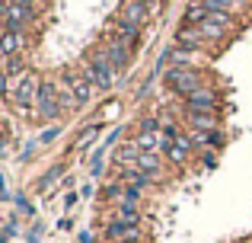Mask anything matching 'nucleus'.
<instances>
[{
	"label": "nucleus",
	"mask_w": 252,
	"mask_h": 243,
	"mask_svg": "<svg viewBox=\"0 0 252 243\" xmlns=\"http://www.w3.org/2000/svg\"><path fill=\"white\" fill-rule=\"evenodd\" d=\"M83 77L99 90V93H109V90L115 87L118 70L112 68V61H109V55H105V48H93L90 55H86V61H83Z\"/></svg>",
	"instance_id": "obj_1"
},
{
	"label": "nucleus",
	"mask_w": 252,
	"mask_h": 243,
	"mask_svg": "<svg viewBox=\"0 0 252 243\" xmlns=\"http://www.w3.org/2000/svg\"><path fill=\"white\" fill-rule=\"evenodd\" d=\"M35 119L38 122H58V119H64V109H61V83H58V77L42 74L38 96H35Z\"/></svg>",
	"instance_id": "obj_2"
},
{
	"label": "nucleus",
	"mask_w": 252,
	"mask_h": 243,
	"mask_svg": "<svg viewBox=\"0 0 252 243\" xmlns=\"http://www.w3.org/2000/svg\"><path fill=\"white\" fill-rule=\"evenodd\" d=\"M163 87H166L172 96L185 100V96L195 93L198 87H204V70L201 68H179V64H172L166 74H163Z\"/></svg>",
	"instance_id": "obj_3"
},
{
	"label": "nucleus",
	"mask_w": 252,
	"mask_h": 243,
	"mask_svg": "<svg viewBox=\"0 0 252 243\" xmlns=\"http://www.w3.org/2000/svg\"><path fill=\"white\" fill-rule=\"evenodd\" d=\"M35 19H38L35 6H19L10 0L0 3V32H26Z\"/></svg>",
	"instance_id": "obj_4"
},
{
	"label": "nucleus",
	"mask_w": 252,
	"mask_h": 243,
	"mask_svg": "<svg viewBox=\"0 0 252 243\" xmlns=\"http://www.w3.org/2000/svg\"><path fill=\"white\" fill-rule=\"evenodd\" d=\"M182 112H220V90L204 83L182 100Z\"/></svg>",
	"instance_id": "obj_5"
},
{
	"label": "nucleus",
	"mask_w": 252,
	"mask_h": 243,
	"mask_svg": "<svg viewBox=\"0 0 252 243\" xmlns=\"http://www.w3.org/2000/svg\"><path fill=\"white\" fill-rule=\"evenodd\" d=\"M195 154H198V147L191 144V135H189V131H182V135H179L176 141H172V147H169L163 157H166V163H169V167L182 170V167H185V163H189Z\"/></svg>",
	"instance_id": "obj_6"
},
{
	"label": "nucleus",
	"mask_w": 252,
	"mask_h": 243,
	"mask_svg": "<svg viewBox=\"0 0 252 243\" xmlns=\"http://www.w3.org/2000/svg\"><path fill=\"white\" fill-rule=\"evenodd\" d=\"M38 83H42V74H35V70H26L23 77H16V96H13V103H26V106H35Z\"/></svg>",
	"instance_id": "obj_7"
},
{
	"label": "nucleus",
	"mask_w": 252,
	"mask_h": 243,
	"mask_svg": "<svg viewBox=\"0 0 252 243\" xmlns=\"http://www.w3.org/2000/svg\"><path fill=\"white\" fill-rule=\"evenodd\" d=\"M102 48H105V55H109L112 68L118 70V77H125V70L131 68V45L122 42V38H109Z\"/></svg>",
	"instance_id": "obj_8"
},
{
	"label": "nucleus",
	"mask_w": 252,
	"mask_h": 243,
	"mask_svg": "<svg viewBox=\"0 0 252 243\" xmlns=\"http://www.w3.org/2000/svg\"><path fill=\"white\" fill-rule=\"evenodd\" d=\"M29 45H32V38L26 32H0V61L29 51Z\"/></svg>",
	"instance_id": "obj_9"
},
{
	"label": "nucleus",
	"mask_w": 252,
	"mask_h": 243,
	"mask_svg": "<svg viewBox=\"0 0 252 243\" xmlns=\"http://www.w3.org/2000/svg\"><path fill=\"white\" fill-rule=\"evenodd\" d=\"M176 45L179 48H185V51H208V38L201 35V29L198 26H179L176 29Z\"/></svg>",
	"instance_id": "obj_10"
},
{
	"label": "nucleus",
	"mask_w": 252,
	"mask_h": 243,
	"mask_svg": "<svg viewBox=\"0 0 252 243\" xmlns=\"http://www.w3.org/2000/svg\"><path fill=\"white\" fill-rule=\"evenodd\" d=\"M185 131H214L220 128V112H182Z\"/></svg>",
	"instance_id": "obj_11"
},
{
	"label": "nucleus",
	"mask_w": 252,
	"mask_h": 243,
	"mask_svg": "<svg viewBox=\"0 0 252 243\" xmlns=\"http://www.w3.org/2000/svg\"><path fill=\"white\" fill-rule=\"evenodd\" d=\"M137 157H141V147H137V141L131 138V141H125V144H118V147H115V154H112V167H115V170L134 167Z\"/></svg>",
	"instance_id": "obj_12"
},
{
	"label": "nucleus",
	"mask_w": 252,
	"mask_h": 243,
	"mask_svg": "<svg viewBox=\"0 0 252 243\" xmlns=\"http://www.w3.org/2000/svg\"><path fill=\"white\" fill-rule=\"evenodd\" d=\"M112 38H122V42H128L131 48H134L137 42H141V26H134V23H128V19H122V16H115L112 19Z\"/></svg>",
	"instance_id": "obj_13"
},
{
	"label": "nucleus",
	"mask_w": 252,
	"mask_h": 243,
	"mask_svg": "<svg viewBox=\"0 0 252 243\" xmlns=\"http://www.w3.org/2000/svg\"><path fill=\"white\" fill-rule=\"evenodd\" d=\"M118 16L144 29V26H147V19H150V13H147V6H144V0H125L122 10H118Z\"/></svg>",
	"instance_id": "obj_14"
},
{
	"label": "nucleus",
	"mask_w": 252,
	"mask_h": 243,
	"mask_svg": "<svg viewBox=\"0 0 252 243\" xmlns=\"http://www.w3.org/2000/svg\"><path fill=\"white\" fill-rule=\"evenodd\" d=\"M163 160H166V157L157 154V150H141V157H137L134 167H137V170H144L147 176H154V179H157V176L163 173Z\"/></svg>",
	"instance_id": "obj_15"
},
{
	"label": "nucleus",
	"mask_w": 252,
	"mask_h": 243,
	"mask_svg": "<svg viewBox=\"0 0 252 243\" xmlns=\"http://www.w3.org/2000/svg\"><path fill=\"white\" fill-rule=\"evenodd\" d=\"M99 131H102V119H96V122H90L86 128L77 135V141H74V150L77 154H86V150L96 144V138H99Z\"/></svg>",
	"instance_id": "obj_16"
},
{
	"label": "nucleus",
	"mask_w": 252,
	"mask_h": 243,
	"mask_svg": "<svg viewBox=\"0 0 252 243\" xmlns=\"http://www.w3.org/2000/svg\"><path fill=\"white\" fill-rule=\"evenodd\" d=\"M208 13H211V6L204 3V0H189V6H185V13H182V26L204 23V19H208Z\"/></svg>",
	"instance_id": "obj_17"
},
{
	"label": "nucleus",
	"mask_w": 252,
	"mask_h": 243,
	"mask_svg": "<svg viewBox=\"0 0 252 243\" xmlns=\"http://www.w3.org/2000/svg\"><path fill=\"white\" fill-rule=\"evenodd\" d=\"M198 29H201V35L208 38V45H220L223 38L230 35V29H227V26L214 23V19H204V23H198Z\"/></svg>",
	"instance_id": "obj_18"
},
{
	"label": "nucleus",
	"mask_w": 252,
	"mask_h": 243,
	"mask_svg": "<svg viewBox=\"0 0 252 243\" xmlns=\"http://www.w3.org/2000/svg\"><path fill=\"white\" fill-rule=\"evenodd\" d=\"M112 218L125 221V224H131V227H141V211H137V205H128V202L115 205V214H112Z\"/></svg>",
	"instance_id": "obj_19"
},
{
	"label": "nucleus",
	"mask_w": 252,
	"mask_h": 243,
	"mask_svg": "<svg viewBox=\"0 0 252 243\" xmlns=\"http://www.w3.org/2000/svg\"><path fill=\"white\" fill-rule=\"evenodd\" d=\"M134 141H137V147H141V150H157V154H163V138L154 135V131H137Z\"/></svg>",
	"instance_id": "obj_20"
},
{
	"label": "nucleus",
	"mask_w": 252,
	"mask_h": 243,
	"mask_svg": "<svg viewBox=\"0 0 252 243\" xmlns=\"http://www.w3.org/2000/svg\"><path fill=\"white\" fill-rule=\"evenodd\" d=\"M0 70H3L6 77H23L29 68H26V58L16 55V58H6V61H0Z\"/></svg>",
	"instance_id": "obj_21"
},
{
	"label": "nucleus",
	"mask_w": 252,
	"mask_h": 243,
	"mask_svg": "<svg viewBox=\"0 0 252 243\" xmlns=\"http://www.w3.org/2000/svg\"><path fill=\"white\" fill-rule=\"evenodd\" d=\"M64 170H67V167H64V163H55V167H48V170H45V176H42V179H38V189H42V192H45V189H48V186H55V182H58V179H61V176H64Z\"/></svg>",
	"instance_id": "obj_22"
},
{
	"label": "nucleus",
	"mask_w": 252,
	"mask_h": 243,
	"mask_svg": "<svg viewBox=\"0 0 252 243\" xmlns=\"http://www.w3.org/2000/svg\"><path fill=\"white\" fill-rule=\"evenodd\" d=\"M204 3H208L211 10H223V13H233V16L243 13V6H246L243 0H204Z\"/></svg>",
	"instance_id": "obj_23"
},
{
	"label": "nucleus",
	"mask_w": 252,
	"mask_h": 243,
	"mask_svg": "<svg viewBox=\"0 0 252 243\" xmlns=\"http://www.w3.org/2000/svg\"><path fill=\"white\" fill-rule=\"evenodd\" d=\"M13 96H16V80H13V77H6L3 70H0V100L13 103Z\"/></svg>",
	"instance_id": "obj_24"
},
{
	"label": "nucleus",
	"mask_w": 252,
	"mask_h": 243,
	"mask_svg": "<svg viewBox=\"0 0 252 243\" xmlns=\"http://www.w3.org/2000/svg\"><path fill=\"white\" fill-rule=\"evenodd\" d=\"M137 131H154V135H160L163 131V115H144V119L137 122Z\"/></svg>",
	"instance_id": "obj_25"
},
{
	"label": "nucleus",
	"mask_w": 252,
	"mask_h": 243,
	"mask_svg": "<svg viewBox=\"0 0 252 243\" xmlns=\"http://www.w3.org/2000/svg\"><path fill=\"white\" fill-rule=\"evenodd\" d=\"M122 100H112L109 103V106H102V109H99V119H102V122H115L118 119V115H122Z\"/></svg>",
	"instance_id": "obj_26"
},
{
	"label": "nucleus",
	"mask_w": 252,
	"mask_h": 243,
	"mask_svg": "<svg viewBox=\"0 0 252 243\" xmlns=\"http://www.w3.org/2000/svg\"><path fill=\"white\" fill-rule=\"evenodd\" d=\"M122 135H125V125H112V131H109V135H105V138H102L99 144H102L105 150H112V147H115L118 141H122Z\"/></svg>",
	"instance_id": "obj_27"
},
{
	"label": "nucleus",
	"mask_w": 252,
	"mask_h": 243,
	"mask_svg": "<svg viewBox=\"0 0 252 243\" xmlns=\"http://www.w3.org/2000/svg\"><path fill=\"white\" fill-rule=\"evenodd\" d=\"M58 138H61V125L55 122V125H48V128H45L42 135H38V144H55Z\"/></svg>",
	"instance_id": "obj_28"
},
{
	"label": "nucleus",
	"mask_w": 252,
	"mask_h": 243,
	"mask_svg": "<svg viewBox=\"0 0 252 243\" xmlns=\"http://www.w3.org/2000/svg\"><path fill=\"white\" fill-rule=\"evenodd\" d=\"M223 141H227L223 128H214V131H208V147H211V150H220V147H223Z\"/></svg>",
	"instance_id": "obj_29"
},
{
	"label": "nucleus",
	"mask_w": 252,
	"mask_h": 243,
	"mask_svg": "<svg viewBox=\"0 0 252 243\" xmlns=\"http://www.w3.org/2000/svg\"><path fill=\"white\" fill-rule=\"evenodd\" d=\"M160 80V74H157V70H150L147 74V80L141 83V87H137V100H147V93H150V87H154V83Z\"/></svg>",
	"instance_id": "obj_30"
},
{
	"label": "nucleus",
	"mask_w": 252,
	"mask_h": 243,
	"mask_svg": "<svg viewBox=\"0 0 252 243\" xmlns=\"http://www.w3.org/2000/svg\"><path fill=\"white\" fill-rule=\"evenodd\" d=\"M13 202H16V208H19L23 214H29V218H35V205L29 202V195H23V192H19V195H16Z\"/></svg>",
	"instance_id": "obj_31"
},
{
	"label": "nucleus",
	"mask_w": 252,
	"mask_h": 243,
	"mask_svg": "<svg viewBox=\"0 0 252 243\" xmlns=\"http://www.w3.org/2000/svg\"><path fill=\"white\" fill-rule=\"evenodd\" d=\"M141 195H144V189H137V186H125V202H128V205H137V202H141Z\"/></svg>",
	"instance_id": "obj_32"
},
{
	"label": "nucleus",
	"mask_w": 252,
	"mask_h": 243,
	"mask_svg": "<svg viewBox=\"0 0 252 243\" xmlns=\"http://www.w3.org/2000/svg\"><path fill=\"white\" fill-rule=\"evenodd\" d=\"M35 147H38V138H32V141L26 144V150L19 154V163H29V160H32V154H35Z\"/></svg>",
	"instance_id": "obj_33"
},
{
	"label": "nucleus",
	"mask_w": 252,
	"mask_h": 243,
	"mask_svg": "<svg viewBox=\"0 0 252 243\" xmlns=\"http://www.w3.org/2000/svg\"><path fill=\"white\" fill-rule=\"evenodd\" d=\"M198 157H201V167H217V154L214 150H198Z\"/></svg>",
	"instance_id": "obj_34"
},
{
	"label": "nucleus",
	"mask_w": 252,
	"mask_h": 243,
	"mask_svg": "<svg viewBox=\"0 0 252 243\" xmlns=\"http://www.w3.org/2000/svg\"><path fill=\"white\" fill-rule=\"evenodd\" d=\"M163 3H166V0H144V6H147V13H150V16L163 13Z\"/></svg>",
	"instance_id": "obj_35"
},
{
	"label": "nucleus",
	"mask_w": 252,
	"mask_h": 243,
	"mask_svg": "<svg viewBox=\"0 0 252 243\" xmlns=\"http://www.w3.org/2000/svg\"><path fill=\"white\" fill-rule=\"evenodd\" d=\"M16 234H19V227H16V218H10V221L3 224V237H16Z\"/></svg>",
	"instance_id": "obj_36"
},
{
	"label": "nucleus",
	"mask_w": 252,
	"mask_h": 243,
	"mask_svg": "<svg viewBox=\"0 0 252 243\" xmlns=\"http://www.w3.org/2000/svg\"><path fill=\"white\" fill-rule=\"evenodd\" d=\"M26 240H29V243H38V240H42V224H32V231L26 234Z\"/></svg>",
	"instance_id": "obj_37"
},
{
	"label": "nucleus",
	"mask_w": 252,
	"mask_h": 243,
	"mask_svg": "<svg viewBox=\"0 0 252 243\" xmlns=\"http://www.w3.org/2000/svg\"><path fill=\"white\" fill-rule=\"evenodd\" d=\"M77 202H80V195H77V192H67V195H64V208H67V211L77 205Z\"/></svg>",
	"instance_id": "obj_38"
},
{
	"label": "nucleus",
	"mask_w": 252,
	"mask_h": 243,
	"mask_svg": "<svg viewBox=\"0 0 252 243\" xmlns=\"http://www.w3.org/2000/svg\"><path fill=\"white\" fill-rule=\"evenodd\" d=\"M80 199H93V186H90V182H83V186H80Z\"/></svg>",
	"instance_id": "obj_39"
},
{
	"label": "nucleus",
	"mask_w": 252,
	"mask_h": 243,
	"mask_svg": "<svg viewBox=\"0 0 252 243\" xmlns=\"http://www.w3.org/2000/svg\"><path fill=\"white\" fill-rule=\"evenodd\" d=\"M70 227H74V221H70V218H61V221H58V231H70Z\"/></svg>",
	"instance_id": "obj_40"
},
{
	"label": "nucleus",
	"mask_w": 252,
	"mask_h": 243,
	"mask_svg": "<svg viewBox=\"0 0 252 243\" xmlns=\"http://www.w3.org/2000/svg\"><path fill=\"white\" fill-rule=\"evenodd\" d=\"M77 243H93V234H90V231H83L80 237H77Z\"/></svg>",
	"instance_id": "obj_41"
},
{
	"label": "nucleus",
	"mask_w": 252,
	"mask_h": 243,
	"mask_svg": "<svg viewBox=\"0 0 252 243\" xmlns=\"http://www.w3.org/2000/svg\"><path fill=\"white\" fill-rule=\"evenodd\" d=\"M10 3H19V6H32L35 0H10Z\"/></svg>",
	"instance_id": "obj_42"
},
{
	"label": "nucleus",
	"mask_w": 252,
	"mask_h": 243,
	"mask_svg": "<svg viewBox=\"0 0 252 243\" xmlns=\"http://www.w3.org/2000/svg\"><path fill=\"white\" fill-rule=\"evenodd\" d=\"M243 3H246V6H252V0H243Z\"/></svg>",
	"instance_id": "obj_43"
},
{
	"label": "nucleus",
	"mask_w": 252,
	"mask_h": 243,
	"mask_svg": "<svg viewBox=\"0 0 252 243\" xmlns=\"http://www.w3.org/2000/svg\"><path fill=\"white\" fill-rule=\"evenodd\" d=\"M243 243H252V237H249V240H243Z\"/></svg>",
	"instance_id": "obj_44"
},
{
	"label": "nucleus",
	"mask_w": 252,
	"mask_h": 243,
	"mask_svg": "<svg viewBox=\"0 0 252 243\" xmlns=\"http://www.w3.org/2000/svg\"><path fill=\"white\" fill-rule=\"evenodd\" d=\"M0 3H3V0H0Z\"/></svg>",
	"instance_id": "obj_45"
}]
</instances>
